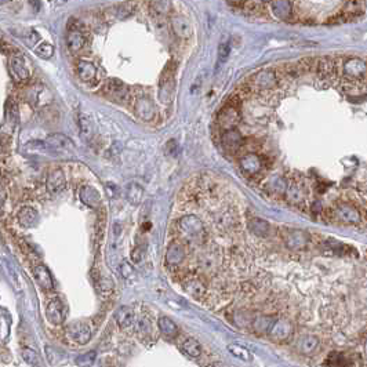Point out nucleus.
Here are the masks:
<instances>
[{
	"mask_svg": "<svg viewBox=\"0 0 367 367\" xmlns=\"http://www.w3.org/2000/svg\"><path fill=\"white\" fill-rule=\"evenodd\" d=\"M247 226H249L250 232L253 235H255V236H267V235H269V231H271L269 224H268L267 221H264V219L261 218H251L249 221Z\"/></svg>",
	"mask_w": 367,
	"mask_h": 367,
	"instance_id": "a878e982",
	"label": "nucleus"
},
{
	"mask_svg": "<svg viewBox=\"0 0 367 367\" xmlns=\"http://www.w3.org/2000/svg\"><path fill=\"white\" fill-rule=\"evenodd\" d=\"M22 358L24 361L33 367H43L40 366V358L36 354V351L30 350V348H24L22 350Z\"/></svg>",
	"mask_w": 367,
	"mask_h": 367,
	"instance_id": "c9c22d12",
	"label": "nucleus"
},
{
	"mask_svg": "<svg viewBox=\"0 0 367 367\" xmlns=\"http://www.w3.org/2000/svg\"><path fill=\"white\" fill-rule=\"evenodd\" d=\"M44 144H46V148L57 156L71 155L75 151L73 142L64 134H51V136L47 137Z\"/></svg>",
	"mask_w": 367,
	"mask_h": 367,
	"instance_id": "f03ea898",
	"label": "nucleus"
},
{
	"mask_svg": "<svg viewBox=\"0 0 367 367\" xmlns=\"http://www.w3.org/2000/svg\"><path fill=\"white\" fill-rule=\"evenodd\" d=\"M151 6V11L155 15V18H165L170 8V3L169 1H152L149 3Z\"/></svg>",
	"mask_w": 367,
	"mask_h": 367,
	"instance_id": "473e14b6",
	"label": "nucleus"
},
{
	"mask_svg": "<svg viewBox=\"0 0 367 367\" xmlns=\"http://www.w3.org/2000/svg\"><path fill=\"white\" fill-rule=\"evenodd\" d=\"M37 219H39V215H37V211L35 208L32 207H24L19 210L18 213V222L24 228H32L37 224Z\"/></svg>",
	"mask_w": 367,
	"mask_h": 367,
	"instance_id": "b1692460",
	"label": "nucleus"
},
{
	"mask_svg": "<svg viewBox=\"0 0 367 367\" xmlns=\"http://www.w3.org/2000/svg\"><path fill=\"white\" fill-rule=\"evenodd\" d=\"M341 76L348 80H359L367 75V62L362 58L350 57L341 64Z\"/></svg>",
	"mask_w": 367,
	"mask_h": 367,
	"instance_id": "f257e3e1",
	"label": "nucleus"
},
{
	"mask_svg": "<svg viewBox=\"0 0 367 367\" xmlns=\"http://www.w3.org/2000/svg\"><path fill=\"white\" fill-rule=\"evenodd\" d=\"M104 93L115 101H125L129 97V89L118 79H109L104 86Z\"/></svg>",
	"mask_w": 367,
	"mask_h": 367,
	"instance_id": "6e6552de",
	"label": "nucleus"
},
{
	"mask_svg": "<svg viewBox=\"0 0 367 367\" xmlns=\"http://www.w3.org/2000/svg\"><path fill=\"white\" fill-rule=\"evenodd\" d=\"M273 15L282 21H287L291 17L293 11V3L291 1H272L271 3Z\"/></svg>",
	"mask_w": 367,
	"mask_h": 367,
	"instance_id": "5701e85b",
	"label": "nucleus"
},
{
	"mask_svg": "<svg viewBox=\"0 0 367 367\" xmlns=\"http://www.w3.org/2000/svg\"><path fill=\"white\" fill-rule=\"evenodd\" d=\"M319 345V340L315 336H305L298 341V351L304 355H311Z\"/></svg>",
	"mask_w": 367,
	"mask_h": 367,
	"instance_id": "cd10ccee",
	"label": "nucleus"
},
{
	"mask_svg": "<svg viewBox=\"0 0 367 367\" xmlns=\"http://www.w3.org/2000/svg\"><path fill=\"white\" fill-rule=\"evenodd\" d=\"M365 350H366V354H367V340H366V344H365Z\"/></svg>",
	"mask_w": 367,
	"mask_h": 367,
	"instance_id": "c03bdc74",
	"label": "nucleus"
},
{
	"mask_svg": "<svg viewBox=\"0 0 367 367\" xmlns=\"http://www.w3.org/2000/svg\"><path fill=\"white\" fill-rule=\"evenodd\" d=\"M221 142H222V147L228 152H236L244 145V138H243L242 133L237 130V129H231V130H226L222 133L221 137Z\"/></svg>",
	"mask_w": 367,
	"mask_h": 367,
	"instance_id": "0eeeda50",
	"label": "nucleus"
},
{
	"mask_svg": "<svg viewBox=\"0 0 367 367\" xmlns=\"http://www.w3.org/2000/svg\"><path fill=\"white\" fill-rule=\"evenodd\" d=\"M231 53V47H229V43H222L218 48V64L225 62L226 58L229 57Z\"/></svg>",
	"mask_w": 367,
	"mask_h": 367,
	"instance_id": "a19ab883",
	"label": "nucleus"
},
{
	"mask_svg": "<svg viewBox=\"0 0 367 367\" xmlns=\"http://www.w3.org/2000/svg\"><path fill=\"white\" fill-rule=\"evenodd\" d=\"M142 195H144V190H142V188L138 184L133 183L126 186V197H127V200L130 201L131 204H134V206L140 204Z\"/></svg>",
	"mask_w": 367,
	"mask_h": 367,
	"instance_id": "7c9ffc66",
	"label": "nucleus"
},
{
	"mask_svg": "<svg viewBox=\"0 0 367 367\" xmlns=\"http://www.w3.org/2000/svg\"><path fill=\"white\" fill-rule=\"evenodd\" d=\"M142 257H144V251H142V247H141V246H136V247H134V250L131 251V261H133L134 264H138V262L142 260Z\"/></svg>",
	"mask_w": 367,
	"mask_h": 367,
	"instance_id": "79ce46f5",
	"label": "nucleus"
},
{
	"mask_svg": "<svg viewBox=\"0 0 367 367\" xmlns=\"http://www.w3.org/2000/svg\"><path fill=\"white\" fill-rule=\"evenodd\" d=\"M239 118H240L239 116V111L235 107V104H228L225 108L221 109L217 122H218L219 127L224 131H226L231 130V129H236L235 126L237 125Z\"/></svg>",
	"mask_w": 367,
	"mask_h": 367,
	"instance_id": "39448f33",
	"label": "nucleus"
},
{
	"mask_svg": "<svg viewBox=\"0 0 367 367\" xmlns=\"http://www.w3.org/2000/svg\"><path fill=\"white\" fill-rule=\"evenodd\" d=\"M36 53L39 54V57L47 59L54 54V47L50 43H40V46L36 47Z\"/></svg>",
	"mask_w": 367,
	"mask_h": 367,
	"instance_id": "4c0bfd02",
	"label": "nucleus"
},
{
	"mask_svg": "<svg viewBox=\"0 0 367 367\" xmlns=\"http://www.w3.org/2000/svg\"><path fill=\"white\" fill-rule=\"evenodd\" d=\"M98 289H100L101 294L107 296V294H111L113 290V284L112 282H109L108 279L101 278L100 282H98Z\"/></svg>",
	"mask_w": 367,
	"mask_h": 367,
	"instance_id": "ea45409f",
	"label": "nucleus"
},
{
	"mask_svg": "<svg viewBox=\"0 0 367 367\" xmlns=\"http://www.w3.org/2000/svg\"><path fill=\"white\" fill-rule=\"evenodd\" d=\"M250 87L262 91V90H271L278 86V76L272 69H264V71L257 72L255 75L250 77L249 80Z\"/></svg>",
	"mask_w": 367,
	"mask_h": 367,
	"instance_id": "7ed1b4c3",
	"label": "nucleus"
},
{
	"mask_svg": "<svg viewBox=\"0 0 367 367\" xmlns=\"http://www.w3.org/2000/svg\"><path fill=\"white\" fill-rule=\"evenodd\" d=\"M33 276H35V280L42 287L43 290H53L54 282L53 278H51V273L47 269V267H44L42 264L40 265H36L33 268Z\"/></svg>",
	"mask_w": 367,
	"mask_h": 367,
	"instance_id": "6ab92c4d",
	"label": "nucleus"
},
{
	"mask_svg": "<svg viewBox=\"0 0 367 367\" xmlns=\"http://www.w3.org/2000/svg\"><path fill=\"white\" fill-rule=\"evenodd\" d=\"M116 322L119 327L125 332H130L136 327V315L130 307H122L116 311Z\"/></svg>",
	"mask_w": 367,
	"mask_h": 367,
	"instance_id": "4468645a",
	"label": "nucleus"
},
{
	"mask_svg": "<svg viewBox=\"0 0 367 367\" xmlns=\"http://www.w3.org/2000/svg\"><path fill=\"white\" fill-rule=\"evenodd\" d=\"M174 71L172 66H167L166 71L163 72V76L160 79L159 97L163 102H170L174 94Z\"/></svg>",
	"mask_w": 367,
	"mask_h": 367,
	"instance_id": "423d86ee",
	"label": "nucleus"
},
{
	"mask_svg": "<svg viewBox=\"0 0 367 367\" xmlns=\"http://www.w3.org/2000/svg\"><path fill=\"white\" fill-rule=\"evenodd\" d=\"M228 350L231 352L232 355L237 358V359H240V361H244V362H249L251 361V352H250L247 348H244L242 345H235V344H232L228 347Z\"/></svg>",
	"mask_w": 367,
	"mask_h": 367,
	"instance_id": "72a5a7b5",
	"label": "nucleus"
},
{
	"mask_svg": "<svg viewBox=\"0 0 367 367\" xmlns=\"http://www.w3.org/2000/svg\"><path fill=\"white\" fill-rule=\"evenodd\" d=\"M4 197H6V193H4V190L0 188V207H1V204L4 201Z\"/></svg>",
	"mask_w": 367,
	"mask_h": 367,
	"instance_id": "37998d69",
	"label": "nucleus"
},
{
	"mask_svg": "<svg viewBox=\"0 0 367 367\" xmlns=\"http://www.w3.org/2000/svg\"><path fill=\"white\" fill-rule=\"evenodd\" d=\"M184 289L185 291L190 294L193 298H201L206 293V286L201 282V279L196 278V276H192V278H188L185 282H184Z\"/></svg>",
	"mask_w": 367,
	"mask_h": 367,
	"instance_id": "412c9836",
	"label": "nucleus"
},
{
	"mask_svg": "<svg viewBox=\"0 0 367 367\" xmlns=\"http://www.w3.org/2000/svg\"><path fill=\"white\" fill-rule=\"evenodd\" d=\"M309 243V236L304 231H293L286 237V244L290 250H304Z\"/></svg>",
	"mask_w": 367,
	"mask_h": 367,
	"instance_id": "a211bd4d",
	"label": "nucleus"
},
{
	"mask_svg": "<svg viewBox=\"0 0 367 367\" xmlns=\"http://www.w3.org/2000/svg\"><path fill=\"white\" fill-rule=\"evenodd\" d=\"M291 334H293V325L284 319L273 322L272 327L269 330V336L276 341H286L291 337Z\"/></svg>",
	"mask_w": 367,
	"mask_h": 367,
	"instance_id": "ddd939ff",
	"label": "nucleus"
},
{
	"mask_svg": "<svg viewBox=\"0 0 367 367\" xmlns=\"http://www.w3.org/2000/svg\"><path fill=\"white\" fill-rule=\"evenodd\" d=\"M10 68L14 76L17 77L18 80H26L29 77V71L25 65L24 58L18 54H14L10 58Z\"/></svg>",
	"mask_w": 367,
	"mask_h": 367,
	"instance_id": "aec40b11",
	"label": "nucleus"
},
{
	"mask_svg": "<svg viewBox=\"0 0 367 367\" xmlns=\"http://www.w3.org/2000/svg\"><path fill=\"white\" fill-rule=\"evenodd\" d=\"M134 112L140 119L149 122L155 118L154 102L147 97H140L134 102Z\"/></svg>",
	"mask_w": 367,
	"mask_h": 367,
	"instance_id": "f8f14e48",
	"label": "nucleus"
},
{
	"mask_svg": "<svg viewBox=\"0 0 367 367\" xmlns=\"http://www.w3.org/2000/svg\"><path fill=\"white\" fill-rule=\"evenodd\" d=\"M77 125H79V129H80V134L83 137L84 140H90L93 134H94V127H93V122L91 119L84 115V113H80L79 118H77Z\"/></svg>",
	"mask_w": 367,
	"mask_h": 367,
	"instance_id": "bb28decb",
	"label": "nucleus"
},
{
	"mask_svg": "<svg viewBox=\"0 0 367 367\" xmlns=\"http://www.w3.org/2000/svg\"><path fill=\"white\" fill-rule=\"evenodd\" d=\"M172 28L174 33L181 39H189L192 36V25L189 19L183 15H176L172 18Z\"/></svg>",
	"mask_w": 367,
	"mask_h": 367,
	"instance_id": "f3484780",
	"label": "nucleus"
},
{
	"mask_svg": "<svg viewBox=\"0 0 367 367\" xmlns=\"http://www.w3.org/2000/svg\"><path fill=\"white\" fill-rule=\"evenodd\" d=\"M66 336L73 343L79 345H84L91 338V329L84 322H73L71 325L66 326Z\"/></svg>",
	"mask_w": 367,
	"mask_h": 367,
	"instance_id": "20e7f679",
	"label": "nucleus"
},
{
	"mask_svg": "<svg viewBox=\"0 0 367 367\" xmlns=\"http://www.w3.org/2000/svg\"><path fill=\"white\" fill-rule=\"evenodd\" d=\"M240 167H242L244 174H247V176H257L262 170L264 163H262V159L257 154H249L244 155L242 159H240Z\"/></svg>",
	"mask_w": 367,
	"mask_h": 367,
	"instance_id": "9b49d317",
	"label": "nucleus"
},
{
	"mask_svg": "<svg viewBox=\"0 0 367 367\" xmlns=\"http://www.w3.org/2000/svg\"><path fill=\"white\" fill-rule=\"evenodd\" d=\"M95 361V352L94 351H90L86 354H82L76 358V365L79 367H90L93 366V363Z\"/></svg>",
	"mask_w": 367,
	"mask_h": 367,
	"instance_id": "e433bc0d",
	"label": "nucleus"
},
{
	"mask_svg": "<svg viewBox=\"0 0 367 367\" xmlns=\"http://www.w3.org/2000/svg\"><path fill=\"white\" fill-rule=\"evenodd\" d=\"M286 196H287V199H289L290 203H293V204H300L304 200V197H305L302 184L298 183V181H293V183L287 184Z\"/></svg>",
	"mask_w": 367,
	"mask_h": 367,
	"instance_id": "4be33fe9",
	"label": "nucleus"
},
{
	"mask_svg": "<svg viewBox=\"0 0 367 367\" xmlns=\"http://www.w3.org/2000/svg\"><path fill=\"white\" fill-rule=\"evenodd\" d=\"M77 76L83 82H93L97 77V68L89 61H79L76 66Z\"/></svg>",
	"mask_w": 367,
	"mask_h": 367,
	"instance_id": "393cba45",
	"label": "nucleus"
},
{
	"mask_svg": "<svg viewBox=\"0 0 367 367\" xmlns=\"http://www.w3.org/2000/svg\"><path fill=\"white\" fill-rule=\"evenodd\" d=\"M46 316H47L48 322L53 325H61L65 320V308L59 298L55 297L48 302L47 308H46Z\"/></svg>",
	"mask_w": 367,
	"mask_h": 367,
	"instance_id": "9d476101",
	"label": "nucleus"
},
{
	"mask_svg": "<svg viewBox=\"0 0 367 367\" xmlns=\"http://www.w3.org/2000/svg\"><path fill=\"white\" fill-rule=\"evenodd\" d=\"M158 325H159V329L160 332L163 333L166 337L169 338H174L178 336V327L177 325L173 322L170 318H167V316H162L158 322Z\"/></svg>",
	"mask_w": 367,
	"mask_h": 367,
	"instance_id": "c85d7f7f",
	"label": "nucleus"
},
{
	"mask_svg": "<svg viewBox=\"0 0 367 367\" xmlns=\"http://www.w3.org/2000/svg\"><path fill=\"white\" fill-rule=\"evenodd\" d=\"M84 43H86V37H84L83 32L79 28L71 26L66 33V44H68V48L71 50V53H79L84 47Z\"/></svg>",
	"mask_w": 367,
	"mask_h": 367,
	"instance_id": "dca6fc26",
	"label": "nucleus"
},
{
	"mask_svg": "<svg viewBox=\"0 0 367 367\" xmlns=\"http://www.w3.org/2000/svg\"><path fill=\"white\" fill-rule=\"evenodd\" d=\"M181 348L183 351L189 355L190 358H199L201 355V348L200 344L196 341L195 338H186L183 344H181Z\"/></svg>",
	"mask_w": 367,
	"mask_h": 367,
	"instance_id": "2f4dec72",
	"label": "nucleus"
},
{
	"mask_svg": "<svg viewBox=\"0 0 367 367\" xmlns=\"http://www.w3.org/2000/svg\"><path fill=\"white\" fill-rule=\"evenodd\" d=\"M65 176H64V172L62 170H54L48 174L47 177V183H46V186H47V190L50 195H57L61 190L65 188Z\"/></svg>",
	"mask_w": 367,
	"mask_h": 367,
	"instance_id": "2eb2a0df",
	"label": "nucleus"
},
{
	"mask_svg": "<svg viewBox=\"0 0 367 367\" xmlns=\"http://www.w3.org/2000/svg\"><path fill=\"white\" fill-rule=\"evenodd\" d=\"M336 214H337L338 218L341 219L343 222H345V224L355 225V224L361 222V213H359V210L355 206L348 204V203L338 204L337 208H336Z\"/></svg>",
	"mask_w": 367,
	"mask_h": 367,
	"instance_id": "1a4fd4ad",
	"label": "nucleus"
},
{
	"mask_svg": "<svg viewBox=\"0 0 367 367\" xmlns=\"http://www.w3.org/2000/svg\"><path fill=\"white\" fill-rule=\"evenodd\" d=\"M329 365H332L333 367H345L348 363H347V358L343 354H333L330 358H329Z\"/></svg>",
	"mask_w": 367,
	"mask_h": 367,
	"instance_id": "58836bf2",
	"label": "nucleus"
},
{
	"mask_svg": "<svg viewBox=\"0 0 367 367\" xmlns=\"http://www.w3.org/2000/svg\"><path fill=\"white\" fill-rule=\"evenodd\" d=\"M269 188L272 190H275L279 195H284L286 193V189H287V181L284 180L283 177H272L269 180Z\"/></svg>",
	"mask_w": 367,
	"mask_h": 367,
	"instance_id": "f704fd0d",
	"label": "nucleus"
},
{
	"mask_svg": "<svg viewBox=\"0 0 367 367\" xmlns=\"http://www.w3.org/2000/svg\"><path fill=\"white\" fill-rule=\"evenodd\" d=\"M80 197H82V200H83L89 207L94 208L98 206L100 193H98L94 188H91V186H84V188H82V190H80Z\"/></svg>",
	"mask_w": 367,
	"mask_h": 367,
	"instance_id": "c756f323",
	"label": "nucleus"
}]
</instances>
